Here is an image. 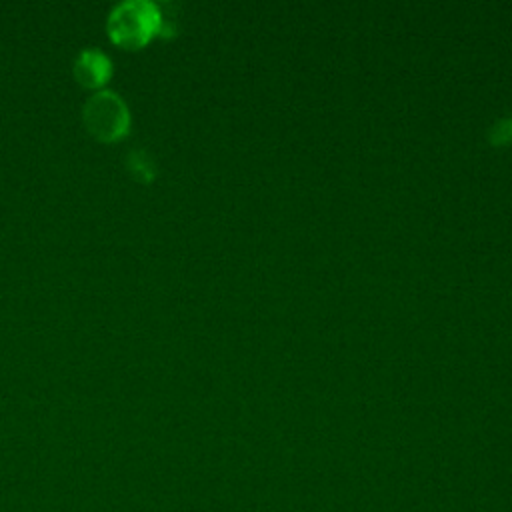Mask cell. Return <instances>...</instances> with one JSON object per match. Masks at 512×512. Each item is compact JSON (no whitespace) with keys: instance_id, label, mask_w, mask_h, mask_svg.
Here are the masks:
<instances>
[{"instance_id":"cell-1","label":"cell","mask_w":512,"mask_h":512,"mask_svg":"<svg viewBox=\"0 0 512 512\" xmlns=\"http://www.w3.org/2000/svg\"><path fill=\"white\" fill-rule=\"evenodd\" d=\"M160 6L150 0H122L108 14V36L126 48H138L158 34Z\"/></svg>"},{"instance_id":"cell-3","label":"cell","mask_w":512,"mask_h":512,"mask_svg":"<svg viewBox=\"0 0 512 512\" xmlns=\"http://www.w3.org/2000/svg\"><path fill=\"white\" fill-rule=\"evenodd\" d=\"M74 76L88 88H98L112 76V60L98 48H84L74 60Z\"/></svg>"},{"instance_id":"cell-2","label":"cell","mask_w":512,"mask_h":512,"mask_svg":"<svg viewBox=\"0 0 512 512\" xmlns=\"http://www.w3.org/2000/svg\"><path fill=\"white\" fill-rule=\"evenodd\" d=\"M82 120L92 136L112 142L130 130V108L116 90L104 88L84 102Z\"/></svg>"},{"instance_id":"cell-4","label":"cell","mask_w":512,"mask_h":512,"mask_svg":"<svg viewBox=\"0 0 512 512\" xmlns=\"http://www.w3.org/2000/svg\"><path fill=\"white\" fill-rule=\"evenodd\" d=\"M126 166L132 172V176L136 180H140V182H150L154 178V174H156L154 160L142 148H134V150L128 152Z\"/></svg>"}]
</instances>
